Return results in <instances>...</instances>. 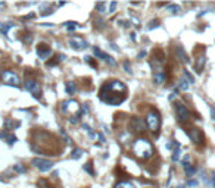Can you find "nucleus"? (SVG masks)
Here are the masks:
<instances>
[{
	"instance_id": "nucleus-1",
	"label": "nucleus",
	"mask_w": 215,
	"mask_h": 188,
	"mask_svg": "<svg viewBox=\"0 0 215 188\" xmlns=\"http://www.w3.org/2000/svg\"><path fill=\"white\" fill-rule=\"evenodd\" d=\"M127 97V87L121 81H109L100 88V99L111 106H118Z\"/></svg>"
},
{
	"instance_id": "nucleus-2",
	"label": "nucleus",
	"mask_w": 215,
	"mask_h": 188,
	"mask_svg": "<svg viewBox=\"0 0 215 188\" xmlns=\"http://www.w3.org/2000/svg\"><path fill=\"white\" fill-rule=\"evenodd\" d=\"M131 149H133V153L143 160L149 159L153 155V145H152V143L147 138H137L133 143Z\"/></svg>"
},
{
	"instance_id": "nucleus-3",
	"label": "nucleus",
	"mask_w": 215,
	"mask_h": 188,
	"mask_svg": "<svg viewBox=\"0 0 215 188\" xmlns=\"http://www.w3.org/2000/svg\"><path fill=\"white\" fill-rule=\"evenodd\" d=\"M146 125L152 132H158L161 128V116L156 110H150L146 116Z\"/></svg>"
},
{
	"instance_id": "nucleus-4",
	"label": "nucleus",
	"mask_w": 215,
	"mask_h": 188,
	"mask_svg": "<svg viewBox=\"0 0 215 188\" xmlns=\"http://www.w3.org/2000/svg\"><path fill=\"white\" fill-rule=\"evenodd\" d=\"M2 81L6 85H13V87H19L21 85L19 77L15 72H12V71H3L2 72Z\"/></svg>"
},
{
	"instance_id": "nucleus-5",
	"label": "nucleus",
	"mask_w": 215,
	"mask_h": 188,
	"mask_svg": "<svg viewBox=\"0 0 215 188\" xmlns=\"http://www.w3.org/2000/svg\"><path fill=\"white\" fill-rule=\"evenodd\" d=\"M25 84V90L29 91L35 99H40V94H41V90H40V84L35 79H27L24 82Z\"/></svg>"
},
{
	"instance_id": "nucleus-6",
	"label": "nucleus",
	"mask_w": 215,
	"mask_h": 188,
	"mask_svg": "<svg viewBox=\"0 0 215 188\" xmlns=\"http://www.w3.org/2000/svg\"><path fill=\"white\" fill-rule=\"evenodd\" d=\"M31 163L34 165L35 168L41 170V172H47L50 169L53 168V163L50 160H46V159H41V157H35V159L31 160Z\"/></svg>"
},
{
	"instance_id": "nucleus-7",
	"label": "nucleus",
	"mask_w": 215,
	"mask_h": 188,
	"mask_svg": "<svg viewBox=\"0 0 215 188\" xmlns=\"http://www.w3.org/2000/svg\"><path fill=\"white\" fill-rule=\"evenodd\" d=\"M78 109H80V106H78V103L75 100H68V101H64L62 103V106H60V112L62 113H69V112H75L78 116H81L80 115V112H78Z\"/></svg>"
},
{
	"instance_id": "nucleus-8",
	"label": "nucleus",
	"mask_w": 215,
	"mask_h": 188,
	"mask_svg": "<svg viewBox=\"0 0 215 188\" xmlns=\"http://www.w3.org/2000/svg\"><path fill=\"white\" fill-rule=\"evenodd\" d=\"M93 53H94V56H96L97 59H102V60L107 62L111 66H115V65H117V62H115V59H113L112 56H109V54H106L105 52H102L99 47H93Z\"/></svg>"
},
{
	"instance_id": "nucleus-9",
	"label": "nucleus",
	"mask_w": 215,
	"mask_h": 188,
	"mask_svg": "<svg viewBox=\"0 0 215 188\" xmlns=\"http://www.w3.org/2000/svg\"><path fill=\"white\" fill-rule=\"evenodd\" d=\"M176 110H177V119L180 122H186L190 119V112L187 110V107L184 104H177Z\"/></svg>"
},
{
	"instance_id": "nucleus-10",
	"label": "nucleus",
	"mask_w": 215,
	"mask_h": 188,
	"mask_svg": "<svg viewBox=\"0 0 215 188\" xmlns=\"http://www.w3.org/2000/svg\"><path fill=\"white\" fill-rule=\"evenodd\" d=\"M68 44L72 48H75V50H83V48H87L88 47L87 41H86V40H83V38H80V37H72V38H69Z\"/></svg>"
},
{
	"instance_id": "nucleus-11",
	"label": "nucleus",
	"mask_w": 215,
	"mask_h": 188,
	"mask_svg": "<svg viewBox=\"0 0 215 188\" xmlns=\"http://www.w3.org/2000/svg\"><path fill=\"white\" fill-rule=\"evenodd\" d=\"M187 135L190 137V140L195 143V144H202L203 143V134L201 132V130L197 128H191V130L187 131Z\"/></svg>"
},
{
	"instance_id": "nucleus-12",
	"label": "nucleus",
	"mask_w": 215,
	"mask_h": 188,
	"mask_svg": "<svg viewBox=\"0 0 215 188\" xmlns=\"http://www.w3.org/2000/svg\"><path fill=\"white\" fill-rule=\"evenodd\" d=\"M50 54H52V48H50L49 46H46V44H40L39 47H37V56H39L41 60L49 59Z\"/></svg>"
},
{
	"instance_id": "nucleus-13",
	"label": "nucleus",
	"mask_w": 215,
	"mask_h": 188,
	"mask_svg": "<svg viewBox=\"0 0 215 188\" xmlns=\"http://www.w3.org/2000/svg\"><path fill=\"white\" fill-rule=\"evenodd\" d=\"M130 128L133 130V132H142V131H144V122L139 118H133Z\"/></svg>"
},
{
	"instance_id": "nucleus-14",
	"label": "nucleus",
	"mask_w": 215,
	"mask_h": 188,
	"mask_svg": "<svg viewBox=\"0 0 215 188\" xmlns=\"http://www.w3.org/2000/svg\"><path fill=\"white\" fill-rule=\"evenodd\" d=\"M176 52H177V56H178V59H180L181 62H183V63H189V58H187L186 52H184V48L181 47V46H177Z\"/></svg>"
},
{
	"instance_id": "nucleus-15",
	"label": "nucleus",
	"mask_w": 215,
	"mask_h": 188,
	"mask_svg": "<svg viewBox=\"0 0 215 188\" xmlns=\"http://www.w3.org/2000/svg\"><path fill=\"white\" fill-rule=\"evenodd\" d=\"M165 79H166L165 72H156V74H153V82H155V84H158V85H162V84L165 82Z\"/></svg>"
},
{
	"instance_id": "nucleus-16",
	"label": "nucleus",
	"mask_w": 215,
	"mask_h": 188,
	"mask_svg": "<svg viewBox=\"0 0 215 188\" xmlns=\"http://www.w3.org/2000/svg\"><path fill=\"white\" fill-rule=\"evenodd\" d=\"M203 66H205V56L202 54V56H199V58L196 59V65H195V69L196 72H202V69H203Z\"/></svg>"
},
{
	"instance_id": "nucleus-17",
	"label": "nucleus",
	"mask_w": 215,
	"mask_h": 188,
	"mask_svg": "<svg viewBox=\"0 0 215 188\" xmlns=\"http://www.w3.org/2000/svg\"><path fill=\"white\" fill-rule=\"evenodd\" d=\"M15 25L12 24V22H5V24H2L0 22V33L3 34V35H8V33H9L10 28H13Z\"/></svg>"
},
{
	"instance_id": "nucleus-18",
	"label": "nucleus",
	"mask_w": 215,
	"mask_h": 188,
	"mask_svg": "<svg viewBox=\"0 0 215 188\" xmlns=\"http://www.w3.org/2000/svg\"><path fill=\"white\" fill-rule=\"evenodd\" d=\"M183 168H184V172H186L187 176H193L196 172V169L191 166V165H189V162H183Z\"/></svg>"
},
{
	"instance_id": "nucleus-19",
	"label": "nucleus",
	"mask_w": 215,
	"mask_h": 188,
	"mask_svg": "<svg viewBox=\"0 0 215 188\" xmlns=\"http://www.w3.org/2000/svg\"><path fill=\"white\" fill-rule=\"evenodd\" d=\"M65 85H66V94H74V93L77 91V85H75V82L68 81Z\"/></svg>"
},
{
	"instance_id": "nucleus-20",
	"label": "nucleus",
	"mask_w": 215,
	"mask_h": 188,
	"mask_svg": "<svg viewBox=\"0 0 215 188\" xmlns=\"http://www.w3.org/2000/svg\"><path fill=\"white\" fill-rule=\"evenodd\" d=\"M178 87H180V90H184V91H186V90H189L190 84H189V81H187L186 78L183 77V78L180 79V82H178Z\"/></svg>"
},
{
	"instance_id": "nucleus-21",
	"label": "nucleus",
	"mask_w": 215,
	"mask_h": 188,
	"mask_svg": "<svg viewBox=\"0 0 215 188\" xmlns=\"http://www.w3.org/2000/svg\"><path fill=\"white\" fill-rule=\"evenodd\" d=\"M83 153H84L83 150L77 147V149H74V150H72V153H71V157H72L74 160H77V159H80V157L83 156Z\"/></svg>"
},
{
	"instance_id": "nucleus-22",
	"label": "nucleus",
	"mask_w": 215,
	"mask_h": 188,
	"mask_svg": "<svg viewBox=\"0 0 215 188\" xmlns=\"http://www.w3.org/2000/svg\"><path fill=\"white\" fill-rule=\"evenodd\" d=\"M115 188H136V187L131 182H128V181H121V182H118L115 185Z\"/></svg>"
},
{
	"instance_id": "nucleus-23",
	"label": "nucleus",
	"mask_w": 215,
	"mask_h": 188,
	"mask_svg": "<svg viewBox=\"0 0 215 188\" xmlns=\"http://www.w3.org/2000/svg\"><path fill=\"white\" fill-rule=\"evenodd\" d=\"M180 6L178 5H166V12H171V13H178L180 12Z\"/></svg>"
},
{
	"instance_id": "nucleus-24",
	"label": "nucleus",
	"mask_w": 215,
	"mask_h": 188,
	"mask_svg": "<svg viewBox=\"0 0 215 188\" xmlns=\"http://www.w3.org/2000/svg\"><path fill=\"white\" fill-rule=\"evenodd\" d=\"M180 159H181V150L178 147V149H176L172 151V162H180Z\"/></svg>"
},
{
	"instance_id": "nucleus-25",
	"label": "nucleus",
	"mask_w": 215,
	"mask_h": 188,
	"mask_svg": "<svg viewBox=\"0 0 215 188\" xmlns=\"http://www.w3.org/2000/svg\"><path fill=\"white\" fill-rule=\"evenodd\" d=\"M96 9H97L99 13L106 12V3H105V2H99V3H96Z\"/></svg>"
},
{
	"instance_id": "nucleus-26",
	"label": "nucleus",
	"mask_w": 215,
	"mask_h": 188,
	"mask_svg": "<svg viewBox=\"0 0 215 188\" xmlns=\"http://www.w3.org/2000/svg\"><path fill=\"white\" fill-rule=\"evenodd\" d=\"M6 130H10V128H18L19 126V122H13V121H6L5 122Z\"/></svg>"
},
{
	"instance_id": "nucleus-27",
	"label": "nucleus",
	"mask_w": 215,
	"mask_h": 188,
	"mask_svg": "<svg viewBox=\"0 0 215 188\" xmlns=\"http://www.w3.org/2000/svg\"><path fill=\"white\" fill-rule=\"evenodd\" d=\"M13 170L15 172H18V174H25V172H27V169L24 168V166H22V165H13Z\"/></svg>"
},
{
	"instance_id": "nucleus-28",
	"label": "nucleus",
	"mask_w": 215,
	"mask_h": 188,
	"mask_svg": "<svg viewBox=\"0 0 215 188\" xmlns=\"http://www.w3.org/2000/svg\"><path fill=\"white\" fill-rule=\"evenodd\" d=\"M65 28L68 29V31H74V29H77L78 28V25L75 24V22H65Z\"/></svg>"
},
{
	"instance_id": "nucleus-29",
	"label": "nucleus",
	"mask_w": 215,
	"mask_h": 188,
	"mask_svg": "<svg viewBox=\"0 0 215 188\" xmlns=\"http://www.w3.org/2000/svg\"><path fill=\"white\" fill-rule=\"evenodd\" d=\"M184 78L189 81V84H195V78H193V75L189 71H184Z\"/></svg>"
},
{
	"instance_id": "nucleus-30",
	"label": "nucleus",
	"mask_w": 215,
	"mask_h": 188,
	"mask_svg": "<svg viewBox=\"0 0 215 188\" xmlns=\"http://www.w3.org/2000/svg\"><path fill=\"white\" fill-rule=\"evenodd\" d=\"M6 141H8V144H9V145H12V144H15V143H16V137H15V135H12V134L6 135Z\"/></svg>"
},
{
	"instance_id": "nucleus-31",
	"label": "nucleus",
	"mask_w": 215,
	"mask_h": 188,
	"mask_svg": "<svg viewBox=\"0 0 215 188\" xmlns=\"http://www.w3.org/2000/svg\"><path fill=\"white\" fill-rule=\"evenodd\" d=\"M83 130H86V132H87L90 137H96V135L93 134V131H92V128H90V125H87V124H83Z\"/></svg>"
},
{
	"instance_id": "nucleus-32",
	"label": "nucleus",
	"mask_w": 215,
	"mask_h": 188,
	"mask_svg": "<svg viewBox=\"0 0 215 188\" xmlns=\"http://www.w3.org/2000/svg\"><path fill=\"white\" fill-rule=\"evenodd\" d=\"M118 3L117 2H111V5H109V10H107V13H113L115 12V9H117Z\"/></svg>"
},
{
	"instance_id": "nucleus-33",
	"label": "nucleus",
	"mask_w": 215,
	"mask_h": 188,
	"mask_svg": "<svg viewBox=\"0 0 215 188\" xmlns=\"http://www.w3.org/2000/svg\"><path fill=\"white\" fill-rule=\"evenodd\" d=\"M83 169L86 170V172H88L90 175H94V172H93V169H92V163H87V165H84L83 166Z\"/></svg>"
},
{
	"instance_id": "nucleus-34",
	"label": "nucleus",
	"mask_w": 215,
	"mask_h": 188,
	"mask_svg": "<svg viewBox=\"0 0 215 188\" xmlns=\"http://www.w3.org/2000/svg\"><path fill=\"white\" fill-rule=\"evenodd\" d=\"M159 27V21H150V25H147V29H153Z\"/></svg>"
},
{
	"instance_id": "nucleus-35",
	"label": "nucleus",
	"mask_w": 215,
	"mask_h": 188,
	"mask_svg": "<svg viewBox=\"0 0 215 188\" xmlns=\"http://www.w3.org/2000/svg\"><path fill=\"white\" fill-rule=\"evenodd\" d=\"M84 60H86V62H87L88 65H92V66H93V68H96V66H97V65H96V63L93 62V59H92V56H86V58H84Z\"/></svg>"
},
{
	"instance_id": "nucleus-36",
	"label": "nucleus",
	"mask_w": 215,
	"mask_h": 188,
	"mask_svg": "<svg viewBox=\"0 0 215 188\" xmlns=\"http://www.w3.org/2000/svg\"><path fill=\"white\" fill-rule=\"evenodd\" d=\"M60 135L64 137V140L66 141V143H69V137H68V135H66V132H65L64 130H60Z\"/></svg>"
},
{
	"instance_id": "nucleus-37",
	"label": "nucleus",
	"mask_w": 215,
	"mask_h": 188,
	"mask_svg": "<svg viewBox=\"0 0 215 188\" xmlns=\"http://www.w3.org/2000/svg\"><path fill=\"white\" fill-rule=\"evenodd\" d=\"M124 68H125V71H127L128 74H131V72H133L131 68H130V63H128V62H124Z\"/></svg>"
},
{
	"instance_id": "nucleus-38",
	"label": "nucleus",
	"mask_w": 215,
	"mask_h": 188,
	"mask_svg": "<svg viewBox=\"0 0 215 188\" xmlns=\"http://www.w3.org/2000/svg\"><path fill=\"white\" fill-rule=\"evenodd\" d=\"M187 185H189V187H196V185H197V181H195V179H190V181L187 182Z\"/></svg>"
},
{
	"instance_id": "nucleus-39",
	"label": "nucleus",
	"mask_w": 215,
	"mask_h": 188,
	"mask_svg": "<svg viewBox=\"0 0 215 188\" xmlns=\"http://www.w3.org/2000/svg\"><path fill=\"white\" fill-rule=\"evenodd\" d=\"M69 122H71V124H74V125H75V124H77V122H78V118H77V116H71V118H69Z\"/></svg>"
},
{
	"instance_id": "nucleus-40",
	"label": "nucleus",
	"mask_w": 215,
	"mask_h": 188,
	"mask_svg": "<svg viewBox=\"0 0 215 188\" xmlns=\"http://www.w3.org/2000/svg\"><path fill=\"white\" fill-rule=\"evenodd\" d=\"M96 137H97L99 140H100V143H105V137H103L102 134H96Z\"/></svg>"
},
{
	"instance_id": "nucleus-41",
	"label": "nucleus",
	"mask_w": 215,
	"mask_h": 188,
	"mask_svg": "<svg viewBox=\"0 0 215 188\" xmlns=\"http://www.w3.org/2000/svg\"><path fill=\"white\" fill-rule=\"evenodd\" d=\"M144 56H146V52H144V50H143V52H140V53L137 54V58H139V59H142V58H144Z\"/></svg>"
},
{
	"instance_id": "nucleus-42",
	"label": "nucleus",
	"mask_w": 215,
	"mask_h": 188,
	"mask_svg": "<svg viewBox=\"0 0 215 188\" xmlns=\"http://www.w3.org/2000/svg\"><path fill=\"white\" fill-rule=\"evenodd\" d=\"M211 116H212V119L215 121V109H214V107L211 109Z\"/></svg>"
}]
</instances>
